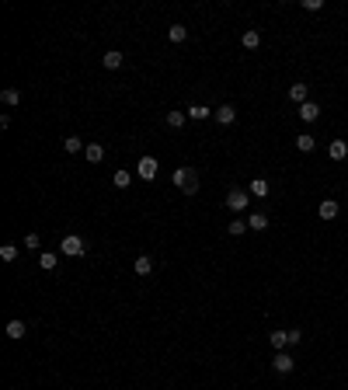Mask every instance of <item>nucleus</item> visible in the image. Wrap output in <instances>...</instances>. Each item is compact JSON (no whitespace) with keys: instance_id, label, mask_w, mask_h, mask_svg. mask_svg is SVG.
I'll return each mask as SVG.
<instances>
[{"instance_id":"obj_27","label":"nucleus","mask_w":348,"mask_h":390,"mask_svg":"<svg viewBox=\"0 0 348 390\" xmlns=\"http://www.w3.org/2000/svg\"><path fill=\"white\" fill-rule=\"evenodd\" d=\"M0 258H4V261H14V258H18V244H4V248H0Z\"/></svg>"},{"instance_id":"obj_4","label":"nucleus","mask_w":348,"mask_h":390,"mask_svg":"<svg viewBox=\"0 0 348 390\" xmlns=\"http://www.w3.org/2000/svg\"><path fill=\"white\" fill-rule=\"evenodd\" d=\"M247 202H251V195L244 192V188H230V192H227V206H230L233 213H244Z\"/></svg>"},{"instance_id":"obj_28","label":"nucleus","mask_w":348,"mask_h":390,"mask_svg":"<svg viewBox=\"0 0 348 390\" xmlns=\"http://www.w3.org/2000/svg\"><path fill=\"white\" fill-rule=\"evenodd\" d=\"M227 230H230L233 237H240V234H244V230H247V223H244V220H233V223H230V227H227Z\"/></svg>"},{"instance_id":"obj_18","label":"nucleus","mask_w":348,"mask_h":390,"mask_svg":"<svg viewBox=\"0 0 348 390\" xmlns=\"http://www.w3.org/2000/svg\"><path fill=\"white\" fill-rule=\"evenodd\" d=\"M63 150H66V154H80V150H87V147H84V139L66 136V139H63Z\"/></svg>"},{"instance_id":"obj_3","label":"nucleus","mask_w":348,"mask_h":390,"mask_svg":"<svg viewBox=\"0 0 348 390\" xmlns=\"http://www.w3.org/2000/svg\"><path fill=\"white\" fill-rule=\"evenodd\" d=\"M157 167H160V164H157V157H139V164H136V175L143 178V181H154L157 178Z\"/></svg>"},{"instance_id":"obj_5","label":"nucleus","mask_w":348,"mask_h":390,"mask_svg":"<svg viewBox=\"0 0 348 390\" xmlns=\"http://www.w3.org/2000/svg\"><path fill=\"white\" fill-rule=\"evenodd\" d=\"M271 366H275V373H292V355L289 352H275V359H271Z\"/></svg>"},{"instance_id":"obj_19","label":"nucleus","mask_w":348,"mask_h":390,"mask_svg":"<svg viewBox=\"0 0 348 390\" xmlns=\"http://www.w3.org/2000/svg\"><path fill=\"white\" fill-rule=\"evenodd\" d=\"M289 98L296 105H307V84H292L289 87Z\"/></svg>"},{"instance_id":"obj_16","label":"nucleus","mask_w":348,"mask_h":390,"mask_svg":"<svg viewBox=\"0 0 348 390\" xmlns=\"http://www.w3.org/2000/svg\"><path fill=\"white\" fill-rule=\"evenodd\" d=\"M268 342H271V349H275V352H282L286 345H289V334H286V331H271Z\"/></svg>"},{"instance_id":"obj_9","label":"nucleus","mask_w":348,"mask_h":390,"mask_svg":"<svg viewBox=\"0 0 348 390\" xmlns=\"http://www.w3.org/2000/svg\"><path fill=\"white\" fill-rule=\"evenodd\" d=\"M233 118H237V108H233V105H219V108H216V122H223V126H230Z\"/></svg>"},{"instance_id":"obj_6","label":"nucleus","mask_w":348,"mask_h":390,"mask_svg":"<svg viewBox=\"0 0 348 390\" xmlns=\"http://www.w3.org/2000/svg\"><path fill=\"white\" fill-rule=\"evenodd\" d=\"M133 272L136 275H150L154 272V258H150V254H139V258L133 261Z\"/></svg>"},{"instance_id":"obj_1","label":"nucleus","mask_w":348,"mask_h":390,"mask_svg":"<svg viewBox=\"0 0 348 390\" xmlns=\"http://www.w3.org/2000/svg\"><path fill=\"white\" fill-rule=\"evenodd\" d=\"M171 181H174V185H178L185 195H198V178H195L192 167H174Z\"/></svg>"},{"instance_id":"obj_24","label":"nucleus","mask_w":348,"mask_h":390,"mask_svg":"<svg viewBox=\"0 0 348 390\" xmlns=\"http://www.w3.org/2000/svg\"><path fill=\"white\" fill-rule=\"evenodd\" d=\"M185 118H188V112H167V126H171V129H181Z\"/></svg>"},{"instance_id":"obj_30","label":"nucleus","mask_w":348,"mask_h":390,"mask_svg":"<svg viewBox=\"0 0 348 390\" xmlns=\"http://www.w3.org/2000/svg\"><path fill=\"white\" fill-rule=\"evenodd\" d=\"M289 334V345H300V338H303V334H300V328H296V331H286Z\"/></svg>"},{"instance_id":"obj_10","label":"nucleus","mask_w":348,"mask_h":390,"mask_svg":"<svg viewBox=\"0 0 348 390\" xmlns=\"http://www.w3.org/2000/svg\"><path fill=\"white\" fill-rule=\"evenodd\" d=\"M328 154H331V160H345L348 157V143L345 139H334V143L328 147Z\"/></svg>"},{"instance_id":"obj_22","label":"nucleus","mask_w":348,"mask_h":390,"mask_svg":"<svg viewBox=\"0 0 348 390\" xmlns=\"http://www.w3.org/2000/svg\"><path fill=\"white\" fill-rule=\"evenodd\" d=\"M167 35H171V42H185V39H188V28H185V25H171Z\"/></svg>"},{"instance_id":"obj_13","label":"nucleus","mask_w":348,"mask_h":390,"mask_svg":"<svg viewBox=\"0 0 348 390\" xmlns=\"http://www.w3.org/2000/svg\"><path fill=\"white\" fill-rule=\"evenodd\" d=\"M39 265L45 269V272H56V265H59V254H53V251H42V254H39Z\"/></svg>"},{"instance_id":"obj_8","label":"nucleus","mask_w":348,"mask_h":390,"mask_svg":"<svg viewBox=\"0 0 348 390\" xmlns=\"http://www.w3.org/2000/svg\"><path fill=\"white\" fill-rule=\"evenodd\" d=\"M300 118H303V122H317V118H320V105H313V101L300 105Z\"/></svg>"},{"instance_id":"obj_17","label":"nucleus","mask_w":348,"mask_h":390,"mask_svg":"<svg viewBox=\"0 0 348 390\" xmlns=\"http://www.w3.org/2000/svg\"><path fill=\"white\" fill-rule=\"evenodd\" d=\"M313 147H317V139L310 136V133H300V136H296V150H303V154H310Z\"/></svg>"},{"instance_id":"obj_23","label":"nucleus","mask_w":348,"mask_h":390,"mask_svg":"<svg viewBox=\"0 0 348 390\" xmlns=\"http://www.w3.org/2000/svg\"><path fill=\"white\" fill-rule=\"evenodd\" d=\"M0 101H4V105H21V91L18 87H7V91L0 94Z\"/></svg>"},{"instance_id":"obj_26","label":"nucleus","mask_w":348,"mask_h":390,"mask_svg":"<svg viewBox=\"0 0 348 390\" xmlns=\"http://www.w3.org/2000/svg\"><path fill=\"white\" fill-rule=\"evenodd\" d=\"M112 181H115V188H129L133 175H129V171H115V178H112Z\"/></svg>"},{"instance_id":"obj_21","label":"nucleus","mask_w":348,"mask_h":390,"mask_svg":"<svg viewBox=\"0 0 348 390\" xmlns=\"http://www.w3.org/2000/svg\"><path fill=\"white\" fill-rule=\"evenodd\" d=\"M244 49H258V45H261V35H258V32H254V28H247V32H244Z\"/></svg>"},{"instance_id":"obj_2","label":"nucleus","mask_w":348,"mask_h":390,"mask_svg":"<svg viewBox=\"0 0 348 390\" xmlns=\"http://www.w3.org/2000/svg\"><path fill=\"white\" fill-rule=\"evenodd\" d=\"M59 251L70 254V258H84V254H87V240L77 237V234H66V237H63V244H59Z\"/></svg>"},{"instance_id":"obj_11","label":"nucleus","mask_w":348,"mask_h":390,"mask_svg":"<svg viewBox=\"0 0 348 390\" xmlns=\"http://www.w3.org/2000/svg\"><path fill=\"white\" fill-rule=\"evenodd\" d=\"M101 63H105V70H118V66H122V53H118V49H108V53L101 56Z\"/></svg>"},{"instance_id":"obj_7","label":"nucleus","mask_w":348,"mask_h":390,"mask_svg":"<svg viewBox=\"0 0 348 390\" xmlns=\"http://www.w3.org/2000/svg\"><path fill=\"white\" fill-rule=\"evenodd\" d=\"M317 213H320V220H334L341 209H338V202H334V199H324V202L317 206Z\"/></svg>"},{"instance_id":"obj_20","label":"nucleus","mask_w":348,"mask_h":390,"mask_svg":"<svg viewBox=\"0 0 348 390\" xmlns=\"http://www.w3.org/2000/svg\"><path fill=\"white\" fill-rule=\"evenodd\" d=\"M247 227H251V230H265V227H268V216L265 213H251L247 216Z\"/></svg>"},{"instance_id":"obj_25","label":"nucleus","mask_w":348,"mask_h":390,"mask_svg":"<svg viewBox=\"0 0 348 390\" xmlns=\"http://www.w3.org/2000/svg\"><path fill=\"white\" fill-rule=\"evenodd\" d=\"M251 195H261V199H265V195H268V181H265V178H254L251 181Z\"/></svg>"},{"instance_id":"obj_15","label":"nucleus","mask_w":348,"mask_h":390,"mask_svg":"<svg viewBox=\"0 0 348 390\" xmlns=\"http://www.w3.org/2000/svg\"><path fill=\"white\" fill-rule=\"evenodd\" d=\"M24 334H28V328H24V321H11V324H7V338H14V342H21Z\"/></svg>"},{"instance_id":"obj_14","label":"nucleus","mask_w":348,"mask_h":390,"mask_svg":"<svg viewBox=\"0 0 348 390\" xmlns=\"http://www.w3.org/2000/svg\"><path fill=\"white\" fill-rule=\"evenodd\" d=\"M216 115L213 108H206V105H188V118H195V122H202V118Z\"/></svg>"},{"instance_id":"obj_29","label":"nucleus","mask_w":348,"mask_h":390,"mask_svg":"<svg viewBox=\"0 0 348 390\" xmlns=\"http://www.w3.org/2000/svg\"><path fill=\"white\" fill-rule=\"evenodd\" d=\"M39 244H42V237H39V234H28V237H24V248H28V251H35Z\"/></svg>"},{"instance_id":"obj_12","label":"nucleus","mask_w":348,"mask_h":390,"mask_svg":"<svg viewBox=\"0 0 348 390\" xmlns=\"http://www.w3.org/2000/svg\"><path fill=\"white\" fill-rule=\"evenodd\" d=\"M84 157H87L91 164H101V160H105V147H101V143H87V150H84Z\"/></svg>"}]
</instances>
